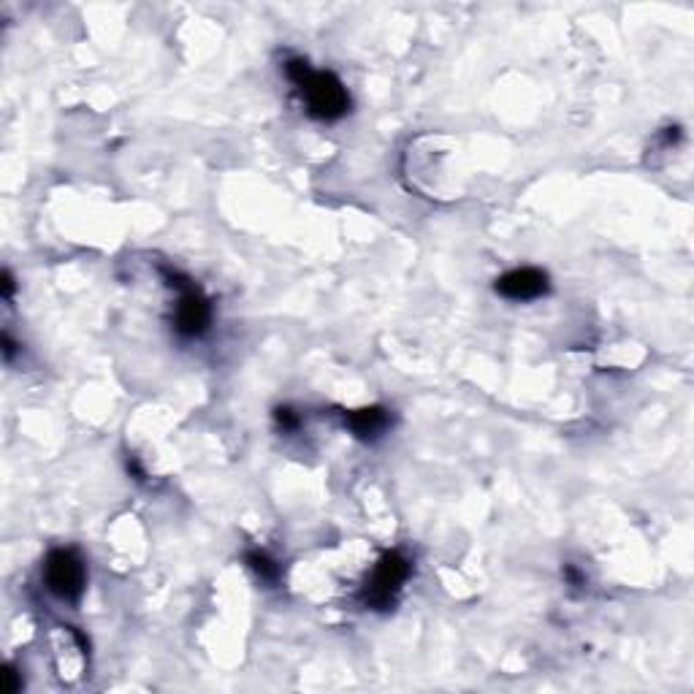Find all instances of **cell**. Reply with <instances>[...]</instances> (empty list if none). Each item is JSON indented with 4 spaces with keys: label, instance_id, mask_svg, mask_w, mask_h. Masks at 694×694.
Returning <instances> with one entry per match:
<instances>
[{
    "label": "cell",
    "instance_id": "cell-1",
    "mask_svg": "<svg viewBox=\"0 0 694 694\" xmlns=\"http://www.w3.org/2000/svg\"><path fill=\"white\" fill-rule=\"evenodd\" d=\"M285 76L301 92L307 114L320 122H337L350 112V92L342 79L331 71H315L304 58L285 63Z\"/></svg>",
    "mask_w": 694,
    "mask_h": 694
},
{
    "label": "cell",
    "instance_id": "cell-2",
    "mask_svg": "<svg viewBox=\"0 0 694 694\" xmlns=\"http://www.w3.org/2000/svg\"><path fill=\"white\" fill-rule=\"evenodd\" d=\"M41 575L50 594L68 605H76L87 589V567L74 548H55L46 553Z\"/></svg>",
    "mask_w": 694,
    "mask_h": 694
},
{
    "label": "cell",
    "instance_id": "cell-3",
    "mask_svg": "<svg viewBox=\"0 0 694 694\" xmlns=\"http://www.w3.org/2000/svg\"><path fill=\"white\" fill-rule=\"evenodd\" d=\"M168 283L179 291V301H176V312H174V329L179 337L184 339H199L209 331L212 323V304L204 296V291L188 280L179 271H166Z\"/></svg>",
    "mask_w": 694,
    "mask_h": 694
},
{
    "label": "cell",
    "instance_id": "cell-4",
    "mask_svg": "<svg viewBox=\"0 0 694 694\" xmlns=\"http://www.w3.org/2000/svg\"><path fill=\"white\" fill-rule=\"evenodd\" d=\"M412 575V565L404 553L399 550H388L386 557L378 562L372 578L366 581L363 591H361V603L372 611H388L396 603V594L402 591V586L407 583V578Z\"/></svg>",
    "mask_w": 694,
    "mask_h": 694
},
{
    "label": "cell",
    "instance_id": "cell-5",
    "mask_svg": "<svg viewBox=\"0 0 694 694\" xmlns=\"http://www.w3.org/2000/svg\"><path fill=\"white\" fill-rule=\"evenodd\" d=\"M494 291L507 299V301H534V299H542L548 296L550 291V280L548 274L542 269H534V266H521V269H513L502 274Z\"/></svg>",
    "mask_w": 694,
    "mask_h": 694
},
{
    "label": "cell",
    "instance_id": "cell-6",
    "mask_svg": "<svg viewBox=\"0 0 694 694\" xmlns=\"http://www.w3.org/2000/svg\"><path fill=\"white\" fill-rule=\"evenodd\" d=\"M345 426L358 440H378L391 426V412L380 404L350 409V412H345Z\"/></svg>",
    "mask_w": 694,
    "mask_h": 694
},
{
    "label": "cell",
    "instance_id": "cell-7",
    "mask_svg": "<svg viewBox=\"0 0 694 694\" xmlns=\"http://www.w3.org/2000/svg\"><path fill=\"white\" fill-rule=\"evenodd\" d=\"M245 562L263 583H274L277 578H280V567H277V562L269 557L266 550H247Z\"/></svg>",
    "mask_w": 694,
    "mask_h": 694
},
{
    "label": "cell",
    "instance_id": "cell-8",
    "mask_svg": "<svg viewBox=\"0 0 694 694\" xmlns=\"http://www.w3.org/2000/svg\"><path fill=\"white\" fill-rule=\"evenodd\" d=\"M274 421H277V426H280L283 432H296L301 426V418L291 407H277L274 409Z\"/></svg>",
    "mask_w": 694,
    "mask_h": 694
},
{
    "label": "cell",
    "instance_id": "cell-9",
    "mask_svg": "<svg viewBox=\"0 0 694 694\" xmlns=\"http://www.w3.org/2000/svg\"><path fill=\"white\" fill-rule=\"evenodd\" d=\"M4 678H6V691H9V694H17V691L22 689V673H19L14 665H9V667H6Z\"/></svg>",
    "mask_w": 694,
    "mask_h": 694
},
{
    "label": "cell",
    "instance_id": "cell-10",
    "mask_svg": "<svg viewBox=\"0 0 694 694\" xmlns=\"http://www.w3.org/2000/svg\"><path fill=\"white\" fill-rule=\"evenodd\" d=\"M562 575H565V581L570 583V586H583V575L573 567V565H565V570H562Z\"/></svg>",
    "mask_w": 694,
    "mask_h": 694
},
{
    "label": "cell",
    "instance_id": "cell-11",
    "mask_svg": "<svg viewBox=\"0 0 694 694\" xmlns=\"http://www.w3.org/2000/svg\"><path fill=\"white\" fill-rule=\"evenodd\" d=\"M12 296H14V277H12V271L6 269V271H4V299L12 301Z\"/></svg>",
    "mask_w": 694,
    "mask_h": 694
},
{
    "label": "cell",
    "instance_id": "cell-12",
    "mask_svg": "<svg viewBox=\"0 0 694 694\" xmlns=\"http://www.w3.org/2000/svg\"><path fill=\"white\" fill-rule=\"evenodd\" d=\"M14 350H17V345L12 342V337H9V334H4V355H6V361H12Z\"/></svg>",
    "mask_w": 694,
    "mask_h": 694
}]
</instances>
